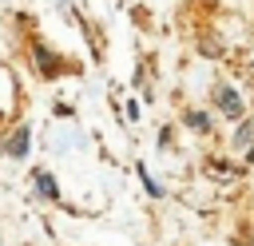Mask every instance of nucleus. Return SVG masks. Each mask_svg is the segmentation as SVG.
<instances>
[{"label":"nucleus","instance_id":"obj_1","mask_svg":"<svg viewBox=\"0 0 254 246\" xmlns=\"http://www.w3.org/2000/svg\"><path fill=\"white\" fill-rule=\"evenodd\" d=\"M214 103H218L230 119H242V99H238L230 87H218V91H214Z\"/></svg>","mask_w":254,"mask_h":246},{"label":"nucleus","instance_id":"obj_2","mask_svg":"<svg viewBox=\"0 0 254 246\" xmlns=\"http://www.w3.org/2000/svg\"><path fill=\"white\" fill-rule=\"evenodd\" d=\"M234 147H238V151H254V119H246V123L238 127V135H234Z\"/></svg>","mask_w":254,"mask_h":246},{"label":"nucleus","instance_id":"obj_3","mask_svg":"<svg viewBox=\"0 0 254 246\" xmlns=\"http://www.w3.org/2000/svg\"><path fill=\"white\" fill-rule=\"evenodd\" d=\"M8 155H16V159H20V155H28V127H20V131L12 135V143H8Z\"/></svg>","mask_w":254,"mask_h":246},{"label":"nucleus","instance_id":"obj_4","mask_svg":"<svg viewBox=\"0 0 254 246\" xmlns=\"http://www.w3.org/2000/svg\"><path fill=\"white\" fill-rule=\"evenodd\" d=\"M36 186H40V194H48V198H56V194H60V186H56V179H52L48 171H40V175H36Z\"/></svg>","mask_w":254,"mask_h":246}]
</instances>
